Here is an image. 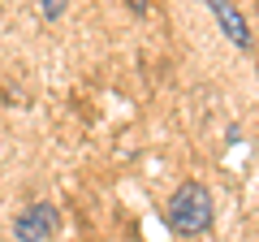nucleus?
<instances>
[{"label": "nucleus", "mask_w": 259, "mask_h": 242, "mask_svg": "<svg viewBox=\"0 0 259 242\" xmlns=\"http://www.w3.org/2000/svg\"><path fill=\"white\" fill-rule=\"evenodd\" d=\"M164 216H168V229L182 233V238H199V233H207V229H212V216H216L212 190H207L203 182H182V186L173 190V199H168Z\"/></svg>", "instance_id": "obj_1"}, {"label": "nucleus", "mask_w": 259, "mask_h": 242, "mask_svg": "<svg viewBox=\"0 0 259 242\" xmlns=\"http://www.w3.org/2000/svg\"><path fill=\"white\" fill-rule=\"evenodd\" d=\"M56 208L52 204H30V208H22L18 212V221H13V238L18 242H48L52 238V229H56Z\"/></svg>", "instance_id": "obj_2"}, {"label": "nucleus", "mask_w": 259, "mask_h": 242, "mask_svg": "<svg viewBox=\"0 0 259 242\" xmlns=\"http://www.w3.org/2000/svg\"><path fill=\"white\" fill-rule=\"evenodd\" d=\"M207 9H212L216 22H221V30L229 35V44L250 48V26H246V18L238 13V5H233V0H207Z\"/></svg>", "instance_id": "obj_3"}, {"label": "nucleus", "mask_w": 259, "mask_h": 242, "mask_svg": "<svg viewBox=\"0 0 259 242\" xmlns=\"http://www.w3.org/2000/svg\"><path fill=\"white\" fill-rule=\"evenodd\" d=\"M44 13H48V18H61V13H65V0H44Z\"/></svg>", "instance_id": "obj_4"}, {"label": "nucleus", "mask_w": 259, "mask_h": 242, "mask_svg": "<svg viewBox=\"0 0 259 242\" xmlns=\"http://www.w3.org/2000/svg\"><path fill=\"white\" fill-rule=\"evenodd\" d=\"M125 5H130L134 13H147V0H125Z\"/></svg>", "instance_id": "obj_5"}]
</instances>
